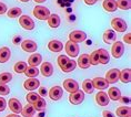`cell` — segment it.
I'll return each instance as SVG.
<instances>
[{
    "label": "cell",
    "mask_w": 131,
    "mask_h": 117,
    "mask_svg": "<svg viewBox=\"0 0 131 117\" xmlns=\"http://www.w3.org/2000/svg\"><path fill=\"white\" fill-rule=\"evenodd\" d=\"M50 11L48 8L42 7V6H36L34 9V16L39 20H47L50 16Z\"/></svg>",
    "instance_id": "6da1fadb"
},
{
    "label": "cell",
    "mask_w": 131,
    "mask_h": 117,
    "mask_svg": "<svg viewBox=\"0 0 131 117\" xmlns=\"http://www.w3.org/2000/svg\"><path fill=\"white\" fill-rule=\"evenodd\" d=\"M64 49H66L67 54L71 57H76V56H78V54H79V45H78V43H76V42H72L69 40L66 43Z\"/></svg>",
    "instance_id": "7a4b0ae2"
},
{
    "label": "cell",
    "mask_w": 131,
    "mask_h": 117,
    "mask_svg": "<svg viewBox=\"0 0 131 117\" xmlns=\"http://www.w3.org/2000/svg\"><path fill=\"white\" fill-rule=\"evenodd\" d=\"M19 23L26 30H34L35 29V22L29 16L21 14L20 18H19Z\"/></svg>",
    "instance_id": "3957f363"
},
{
    "label": "cell",
    "mask_w": 131,
    "mask_h": 117,
    "mask_svg": "<svg viewBox=\"0 0 131 117\" xmlns=\"http://www.w3.org/2000/svg\"><path fill=\"white\" fill-rule=\"evenodd\" d=\"M111 25H112L113 30H116L117 32H126L128 25L126 23V21L121 18H114L111 21Z\"/></svg>",
    "instance_id": "277c9868"
},
{
    "label": "cell",
    "mask_w": 131,
    "mask_h": 117,
    "mask_svg": "<svg viewBox=\"0 0 131 117\" xmlns=\"http://www.w3.org/2000/svg\"><path fill=\"white\" fill-rule=\"evenodd\" d=\"M111 53H112L113 57L119 58L122 56V54L124 53V45L122 42L120 41H116L112 44V48H111Z\"/></svg>",
    "instance_id": "5b68a950"
},
{
    "label": "cell",
    "mask_w": 131,
    "mask_h": 117,
    "mask_svg": "<svg viewBox=\"0 0 131 117\" xmlns=\"http://www.w3.org/2000/svg\"><path fill=\"white\" fill-rule=\"evenodd\" d=\"M86 39H87L86 32L80 31V30H74L72 32H70V34H69V40L72 42H76V43L83 42Z\"/></svg>",
    "instance_id": "8992f818"
},
{
    "label": "cell",
    "mask_w": 131,
    "mask_h": 117,
    "mask_svg": "<svg viewBox=\"0 0 131 117\" xmlns=\"http://www.w3.org/2000/svg\"><path fill=\"white\" fill-rule=\"evenodd\" d=\"M119 75H120V71L118 69H111L107 72L106 74V81L108 84H114L119 81Z\"/></svg>",
    "instance_id": "52a82bcc"
},
{
    "label": "cell",
    "mask_w": 131,
    "mask_h": 117,
    "mask_svg": "<svg viewBox=\"0 0 131 117\" xmlns=\"http://www.w3.org/2000/svg\"><path fill=\"white\" fill-rule=\"evenodd\" d=\"M84 99V92L82 91H77L74 93H70L69 95V102L73 105H78V104H81Z\"/></svg>",
    "instance_id": "ba28073f"
},
{
    "label": "cell",
    "mask_w": 131,
    "mask_h": 117,
    "mask_svg": "<svg viewBox=\"0 0 131 117\" xmlns=\"http://www.w3.org/2000/svg\"><path fill=\"white\" fill-rule=\"evenodd\" d=\"M63 89L69 93H74L79 91V84L72 79H68L63 81Z\"/></svg>",
    "instance_id": "9c48e42d"
},
{
    "label": "cell",
    "mask_w": 131,
    "mask_h": 117,
    "mask_svg": "<svg viewBox=\"0 0 131 117\" xmlns=\"http://www.w3.org/2000/svg\"><path fill=\"white\" fill-rule=\"evenodd\" d=\"M48 94H49V97H50L52 100H58L63 95V90H62V87H60V86H53L50 89Z\"/></svg>",
    "instance_id": "30bf717a"
},
{
    "label": "cell",
    "mask_w": 131,
    "mask_h": 117,
    "mask_svg": "<svg viewBox=\"0 0 131 117\" xmlns=\"http://www.w3.org/2000/svg\"><path fill=\"white\" fill-rule=\"evenodd\" d=\"M24 86L27 91H34V90H37L40 86V82L36 77H29L27 81H25Z\"/></svg>",
    "instance_id": "8fae6325"
},
{
    "label": "cell",
    "mask_w": 131,
    "mask_h": 117,
    "mask_svg": "<svg viewBox=\"0 0 131 117\" xmlns=\"http://www.w3.org/2000/svg\"><path fill=\"white\" fill-rule=\"evenodd\" d=\"M8 105H9V108H10L11 112H14L15 114H19L21 113L22 110V105L20 103V100L17 99V98H10L8 102Z\"/></svg>",
    "instance_id": "7c38bea8"
},
{
    "label": "cell",
    "mask_w": 131,
    "mask_h": 117,
    "mask_svg": "<svg viewBox=\"0 0 131 117\" xmlns=\"http://www.w3.org/2000/svg\"><path fill=\"white\" fill-rule=\"evenodd\" d=\"M96 100L98 103V105L99 106H107L108 104H109L110 99L109 97H108L107 93L102 92V91H100V92H98V94L96 95Z\"/></svg>",
    "instance_id": "4fadbf2b"
},
{
    "label": "cell",
    "mask_w": 131,
    "mask_h": 117,
    "mask_svg": "<svg viewBox=\"0 0 131 117\" xmlns=\"http://www.w3.org/2000/svg\"><path fill=\"white\" fill-rule=\"evenodd\" d=\"M92 84H93L94 89H98L99 91L108 89V85H109L108 82L106 81V79H102V77H96V79H93L92 80Z\"/></svg>",
    "instance_id": "5bb4252c"
},
{
    "label": "cell",
    "mask_w": 131,
    "mask_h": 117,
    "mask_svg": "<svg viewBox=\"0 0 131 117\" xmlns=\"http://www.w3.org/2000/svg\"><path fill=\"white\" fill-rule=\"evenodd\" d=\"M40 72L42 73V75L46 77H49L53 74V66L50 62H45L42 63V65L40 67Z\"/></svg>",
    "instance_id": "9a60e30c"
},
{
    "label": "cell",
    "mask_w": 131,
    "mask_h": 117,
    "mask_svg": "<svg viewBox=\"0 0 131 117\" xmlns=\"http://www.w3.org/2000/svg\"><path fill=\"white\" fill-rule=\"evenodd\" d=\"M21 48L22 50L26 51V52H35L37 50V43L32 40H25L24 42L21 43Z\"/></svg>",
    "instance_id": "2e32d148"
},
{
    "label": "cell",
    "mask_w": 131,
    "mask_h": 117,
    "mask_svg": "<svg viewBox=\"0 0 131 117\" xmlns=\"http://www.w3.org/2000/svg\"><path fill=\"white\" fill-rule=\"evenodd\" d=\"M98 51V55H99V63L101 64H108L110 61V55L108 53L107 50L104 49H99Z\"/></svg>",
    "instance_id": "e0dca14e"
},
{
    "label": "cell",
    "mask_w": 131,
    "mask_h": 117,
    "mask_svg": "<svg viewBox=\"0 0 131 117\" xmlns=\"http://www.w3.org/2000/svg\"><path fill=\"white\" fill-rule=\"evenodd\" d=\"M78 65L80 69H88L91 64H90V58L88 54H81L79 60H78Z\"/></svg>",
    "instance_id": "ac0fdd59"
},
{
    "label": "cell",
    "mask_w": 131,
    "mask_h": 117,
    "mask_svg": "<svg viewBox=\"0 0 131 117\" xmlns=\"http://www.w3.org/2000/svg\"><path fill=\"white\" fill-rule=\"evenodd\" d=\"M11 56V51L7 47L0 49V63H6Z\"/></svg>",
    "instance_id": "d6986e66"
},
{
    "label": "cell",
    "mask_w": 131,
    "mask_h": 117,
    "mask_svg": "<svg viewBox=\"0 0 131 117\" xmlns=\"http://www.w3.org/2000/svg\"><path fill=\"white\" fill-rule=\"evenodd\" d=\"M21 114L24 117H32L36 114V109L32 104H27L25 107H22V110H21Z\"/></svg>",
    "instance_id": "ffe728a7"
},
{
    "label": "cell",
    "mask_w": 131,
    "mask_h": 117,
    "mask_svg": "<svg viewBox=\"0 0 131 117\" xmlns=\"http://www.w3.org/2000/svg\"><path fill=\"white\" fill-rule=\"evenodd\" d=\"M103 41L107 44H111L113 41H116V32L111 30V29H108L103 33Z\"/></svg>",
    "instance_id": "44dd1931"
},
{
    "label": "cell",
    "mask_w": 131,
    "mask_h": 117,
    "mask_svg": "<svg viewBox=\"0 0 131 117\" xmlns=\"http://www.w3.org/2000/svg\"><path fill=\"white\" fill-rule=\"evenodd\" d=\"M48 49L52 52H60L63 49V44L58 40H52L48 43Z\"/></svg>",
    "instance_id": "7402d4cb"
},
{
    "label": "cell",
    "mask_w": 131,
    "mask_h": 117,
    "mask_svg": "<svg viewBox=\"0 0 131 117\" xmlns=\"http://www.w3.org/2000/svg\"><path fill=\"white\" fill-rule=\"evenodd\" d=\"M42 62V56L39 53H34L28 58V63L30 66H38Z\"/></svg>",
    "instance_id": "603a6c76"
},
{
    "label": "cell",
    "mask_w": 131,
    "mask_h": 117,
    "mask_svg": "<svg viewBox=\"0 0 131 117\" xmlns=\"http://www.w3.org/2000/svg\"><path fill=\"white\" fill-rule=\"evenodd\" d=\"M108 97H109V99L112 100H119V98L121 97L120 90L117 89V87H110L109 91H108Z\"/></svg>",
    "instance_id": "cb8c5ba5"
},
{
    "label": "cell",
    "mask_w": 131,
    "mask_h": 117,
    "mask_svg": "<svg viewBox=\"0 0 131 117\" xmlns=\"http://www.w3.org/2000/svg\"><path fill=\"white\" fill-rule=\"evenodd\" d=\"M47 21H48V24L50 25L51 28H58L61 22L60 17H59L58 14H50L49 18L47 19Z\"/></svg>",
    "instance_id": "d4e9b609"
},
{
    "label": "cell",
    "mask_w": 131,
    "mask_h": 117,
    "mask_svg": "<svg viewBox=\"0 0 131 117\" xmlns=\"http://www.w3.org/2000/svg\"><path fill=\"white\" fill-rule=\"evenodd\" d=\"M119 80L122 83H129L131 81V70L130 69H124L122 71H120Z\"/></svg>",
    "instance_id": "484cf974"
},
{
    "label": "cell",
    "mask_w": 131,
    "mask_h": 117,
    "mask_svg": "<svg viewBox=\"0 0 131 117\" xmlns=\"http://www.w3.org/2000/svg\"><path fill=\"white\" fill-rule=\"evenodd\" d=\"M102 6H103L104 10H107L108 12H113V11H116L118 8L116 0H104Z\"/></svg>",
    "instance_id": "4316f807"
},
{
    "label": "cell",
    "mask_w": 131,
    "mask_h": 117,
    "mask_svg": "<svg viewBox=\"0 0 131 117\" xmlns=\"http://www.w3.org/2000/svg\"><path fill=\"white\" fill-rule=\"evenodd\" d=\"M36 109V112H42V110L46 109V106H47V103H46V100L42 98V97H39V98L36 100V102L32 104Z\"/></svg>",
    "instance_id": "83f0119b"
},
{
    "label": "cell",
    "mask_w": 131,
    "mask_h": 117,
    "mask_svg": "<svg viewBox=\"0 0 131 117\" xmlns=\"http://www.w3.org/2000/svg\"><path fill=\"white\" fill-rule=\"evenodd\" d=\"M131 108L129 106H120L117 108V116L118 117H127L130 116Z\"/></svg>",
    "instance_id": "f1b7e54d"
},
{
    "label": "cell",
    "mask_w": 131,
    "mask_h": 117,
    "mask_svg": "<svg viewBox=\"0 0 131 117\" xmlns=\"http://www.w3.org/2000/svg\"><path fill=\"white\" fill-rule=\"evenodd\" d=\"M82 90H83V92L87 93V94H91V93H92L93 90H94L92 81H91V80H84L83 83H82Z\"/></svg>",
    "instance_id": "f546056e"
},
{
    "label": "cell",
    "mask_w": 131,
    "mask_h": 117,
    "mask_svg": "<svg viewBox=\"0 0 131 117\" xmlns=\"http://www.w3.org/2000/svg\"><path fill=\"white\" fill-rule=\"evenodd\" d=\"M27 63L24 62V61H19V62H17L15 64V66H14V69H15V72L16 73H19V74H21V73H25V71L27 70Z\"/></svg>",
    "instance_id": "4dcf8cb0"
},
{
    "label": "cell",
    "mask_w": 131,
    "mask_h": 117,
    "mask_svg": "<svg viewBox=\"0 0 131 117\" xmlns=\"http://www.w3.org/2000/svg\"><path fill=\"white\" fill-rule=\"evenodd\" d=\"M76 66H77V62L74 60H69L67 62V64L62 67V71H63L64 73H70V72H72V71L76 69Z\"/></svg>",
    "instance_id": "1f68e13d"
},
{
    "label": "cell",
    "mask_w": 131,
    "mask_h": 117,
    "mask_svg": "<svg viewBox=\"0 0 131 117\" xmlns=\"http://www.w3.org/2000/svg\"><path fill=\"white\" fill-rule=\"evenodd\" d=\"M117 7L121 10H129L131 8V0H117Z\"/></svg>",
    "instance_id": "d6a6232c"
},
{
    "label": "cell",
    "mask_w": 131,
    "mask_h": 117,
    "mask_svg": "<svg viewBox=\"0 0 131 117\" xmlns=\"http://www.w3.org/2000/svg\"><path fill=\"white\" fill-rule=\"evenodd\" d=\"M25 74H26V76H28V77H36V76H38V74H39V70H38V67H36V66H29V67H27V70L25 71Z\"/></svg>",
    "instance_id": "836d02e7"
},
{
    "label": "cell",
    "mask_w": 131,
    "mask_h": 117,
    "mask_svg": "<svg viewBox=\"0 0 131 117\" xmlns=\"http://www.w3.org/2000/svg\"><path fill=\"white\" fill-rule=\"evenodd\" d=\"M22 14V11H21V9L20 8H11L10 10H8L7 12V16L9 18H18V17H20V16Z\"/></svg>",
    "instance_id": "e575fe53"
},
{
    "label": "cell",
    "mask_w": 131,
    "mask_h": 117,
    "mask_svg": "<svg viewBox=\"0 0 131 117\" xmlns=\"http://www.w3.org/2000/svg\"><path fill=\"white\" fill-rule=\"evenodd\" d=\"M12 80V74L8 72H4L0 74V84H7Z\"/></svg>",
    "instance_id": "d590c367"
},
{
    "label": "cell",
    "mask_w": 131,
    "mask_h": 117,
    "mask_svg": "<svg viewBox=\"0 0 131 117\" xmlns=\"http://www.w3.org/2000/svg\"><path fill=\"white\" fill-rule=\"evenodd\" d=\"M90 58V64L91 65H98L99 64V55H98V51H93L92 53L89 55Z\"/></svg>",
    "instance_id": "8d00e7d4"
},
{
    "label": "cell",
    "mask_w": 131,
    "mask_h": 117,
    "mask_svg": "<svg viewBox=\"0 0 131 117\" xmlns=\"http://www.w3.org/2000/svg\"><path fill=\"white\" fill-rule=\"evenodd\" d=\"M39 94L37 93H34V92H30V93H28L27 94V96H26V99H27V102L28 103H30V104H34L36 100H37L39 98Z\"/></svg>",
    "instance_id": "74e56055"
},
{
    "label": "cell",
    "mask_w": 131,
    "mask_h": 117,
    "mask_svg": "<svg viewBox=\"0 0 131 117\" xmlns=\"http://www.w3.org/2000/svg\"><path fill=\"white\" fill-rule=\"evenodd\" d=\"M69 60H70V58H68L66 55H60V56L58 57V65L60 66V69H62V67L67 64V62Z\"/></svg>",
    "instance_id": "f35d334b"
},
{
    "label": "cell",
    "mask_w": 131,
    "mask_h": 117,
    "mask_svg": "<svg viewBox=\"0 0 131 117\" xmlns=\"http://www.w3.org/2000/svg\"><path fill=\"white\" fill-rule=\"evenodd\" d=\"M10 93V89L6 84H0V94L1 95H8Z\"/></svg>",
    "instance_id": "ab89813d"
},
{
    "label": "cell",
    "mask_w": 131,
    "mask_h": 117,
    "mask_svg": "<svg viewBox=\"0 0 131 117\" xmlns=\"http://www.w3.org/2000/svg\"><path fill=\"white\" fill-rule=\"evenodd\" d=\"M6 106H7V100L4 97H0V112H4L6 109Z\"/></svg>",
    "instance_id": "60d3db41"
},
{
    "label": "cell",
    "mask_w": 131,
    "mask_h": 117,
    "mask_svg": "<svg viewBox=\"0 0 131 117\" xmlns=\"http://www.w3.org/2000/svg\"><path fill=\"white\" fill-rule=\"evenodd\" d=\"M38 94H39V96H40V97H43V96H46L48 94V91L46 90V87H40V86H39Z\"/></svg>",
    "instance_id": "b9f144b4"
},
{
    "label": "cell",
    "mask_w": 131,
    "mask_h": 117,
    "mask_svg": "<svg viewBox=\"0 0 131 117\" xmlns=\"http://www.w3.org/2000/svg\"><path fill=\"white\" fill-rule=\"evenodd\" d=\"M102 116L103 117H116V115L112 114L111 112H109V110H103V112H102Z\"/></svg>",
    "instance_id": "7bdbcfd3"
},
{
    "label": "cell",
    "mask_w": 131,
    "mask_h": 117,
    "mask_svg": "<svg viewBox=\"0 0 131 117\" xmlns=\"http://www.w3.org/2000/svg\"><path fill=\"white\" fill-rule=\"evenodd\" d=\"M6 11H7V6L2 4V2H0V14H4Z\"/></svg>",
    "instance_id": "ee69618b"
},
{
    "label": "cell",
    "mask_w": 131,
    "mask_h": 117,
    "mask_svg": "<svg viewBox=\"0 0 131 117\" xmlns=\"http://www.w3.org/2000/svg\"><path fill=\"white\" fill-rule=\"evenodd\" d=\"M130 37H131L130 33H127V34L123 37V41L126 42V43H128V44H130V43H131V39H130Z\"/></svg>",
    "instance_id": "f6af8a7d"
},
{
    "label": "cell",
    "mask_w": 131,
    "mask_h": 117,
    "mask_svg": "<svg viewBox=\"0 0 131 117\" xmlns=\"http://www.w3.org/2000/svg\"><path fill=\"white\" fill-rule=\"evenodd\" d=\"M119 100L121 103H123V104H129L130 103V98H129V97H122V96H121L119 98Z\"/></svg>",
    "instance_id": "bcb514c9"
},
{
    "label": "cell",
    "mask_w": 131,
    "mask_h": 117,
    "mask_svg": "<svg viewBox=\"0 0 131 117\" xmlns=\"http://www.w3.org/2000/svg\"><path fill=\"white\" fill-rule=\"evenodd\" d=\"M97 1H98V0H84V2H86L87 5H89V6H92V5H94Z\"/></svg>",
    "instance_id": "7dc6e473"
},
{
    "label": "cell",
    "mask_w": 131,
    "mask_h": 117,
    "mask_svg": "<svg viewBox=\"0 0 131 117\" xmlns=\"http://www.w3.org/2000/svg\"><path fill=\"white\" fill-rule=\"evenodd\" d=\"M7 117H20V116H19L18 114H15V113H14V114H10V115H8Z\"/></svg>",
    "instance_id": "c3c4849f"
},
{
    "label": "cell",
    "mask_w": 131,
    "mask_h": 117,
    "mask_svg": "<svg viewBox=\"0 0 131 117\" xmlns=\"http://www.w3.org/2000/svg\"><path fill=\"white\" fill-rule=\"evenodd\" d=\"M36 2H37V4H42V2H45L46 0H35Z\"/></svg>",
    "instance_id": "681fc988"
},
{
    "label": "cell",
    "mask_w": 131,
    "mask_h": 117,
    "mask_svg": "<svg viewBox=\"0 0 131 117\" xmlns=\"http://www.w3.org/2000/svg\"><path fill=\"white\" fill-rule=\"evenodd\" d=\"M21 2H28V1H30V0H20Z\"/></svg>",
    "instance_id": "f907efd6"
},
{
    "label": "cell",
    "mask_w": 131,
    "mask_h": 117,
    "mask_svg": "<svg viewBox=\"0 0 131 117\" xmlns=\"http://www.w3.org/2000/svg\"><path fill=\"white\" fill-rule=\"evenodd\" d=\"M127 117H130V116H127Z\"/></svg>",
    "instance_id": "816d5d0a"
}]
</instances>
